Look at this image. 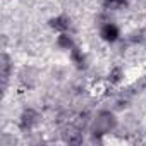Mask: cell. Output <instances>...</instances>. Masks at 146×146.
<instances>
[{"label":"cell","instance_id":"277c9868","mask_svg":"<svg viewBox=\"0 0 146 146\" xmlns=\"http://www.w3.org/2000/svg\"><path fill=\"white\" fill-rule=\"evenodd\" d=\"M50 26H52L53 29L60 31V33H67L69 28H70V19H69L67 16H58V17H53V19L50 21Z\"/></svg>","mask_w":146,"mask_h":146},{"label":"cell","instance_id":"52a82bcc","mask_svg":"<svg viewBox=\"0 0 146 146\" xmlns=\"http://www.w3.org/2000/svg\"><path fill=\"white\" fill-rule=\"evenodd\" d=\"M57 43H58V46H60V48H64V50H72V48L76 46V45H74V41H72V38H70L67 33H62V35L58 36Z\"/></svg>","mask_w":146,"mask_h":146},{"label":"cell","instance_id":"8992f818","mask_svg":"<svg viewBox=\"0 0 146 146\" xmlns=\"http://www.w3.org/2000/svg\"><path fill=\"white\" fill-rule=\"evenodd\" d=\"M9 76H11V58L9 55H2V81H4V88L7 86V81H9Z\"/></svg>","mask_w":146,"mask_h":146},{"label":"cell","instance_id":"ba28073f","mask_svg":"<svg viewBox=\"0 0 146 146\" xmlns=\"http://www.w3.org/2000/svg\"><path fill=\"white\" fill-rule=\"evenodd\" d=\"M105 7L107 9H122V7H125L127 5V0H105Z\"/></svg>","mask_w":146,"mask_h":146},{"label":"cell","instance_id":"6da1fadb","mask_svg":"<svg viewBox=\"0 0 146 146\" xmlns=\"http://www.w3.org/2000/svg\"><path fill=\"white\" fill-rule=\"evenodd\" d=\"M115 125V119L110 112H102L95 120V134H105L110 132Z\"/></svg>","mask_w":146,"mask_h":146},{"label":"cell","instance_id":"9c48e42d","mask_svg":"<svg viewBox=\"0 0 146 146\" xmlns=\"http://www.w3.org/2000/svg\"><path fill=\"white\" fill-rule=\"evenodd\" d=\"M120 78H122V69H120V67H115V69L110 72V83L117 84V83L120 81Z\"/></svg>","mask_w":146,"mask_h":146},{"label":"cell","instance_id":"3957f363","mask_svg":"<svg viewBox=\"0 0 146 146\" xmlns=\"http://www.w3.org/2000/svg\"><path fill=\"white\" fill-rule=\"evenodd\" d=\"M100 35H102V38H103L105 41H108V43H113V41H117V40H119V36H120V31H119V28H117L115 24H112V23H107V24H103V28H102Z\"/></svg>","mask_w":146,"mask_h":146},{"label":"cell","instance_id":"5b68a950","mask_svg":"<svg viewBox=\"0 0 146 146\" xmlns=\"http://www.w3.org/2000/svg\"><path fill=\"white\" fill-rule=\"evenodd\" d=\"M70 58H72V62L76 64L78 69H84L86 67V57H84V53L78 46H74V48L70 50Z\"/></svg>","mask_w":146,"mask_h":146},{"label":"cell","instance_id":"7a4b0ae2","mask_svg":"<svg viewBox=\"0 0 146 146\" xmlns=\"http://www.w3.org/2000/svg\"><path fill=\"white\" fill-rule=\"evenodd\" d=\"M38 119H40V115H38L33 108H28V110H24V113L21 115L19 127H21L23 131H29V129H33V127L38 124Z\"/></svg>","mask_w":146,"mask_h":146}]
</instances>
